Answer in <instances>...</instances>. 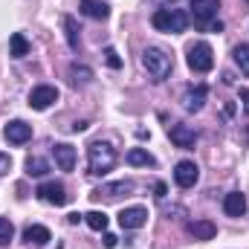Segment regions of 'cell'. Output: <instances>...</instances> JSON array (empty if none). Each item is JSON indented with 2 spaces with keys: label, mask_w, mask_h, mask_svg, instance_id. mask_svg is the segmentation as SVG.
Returning <instances> with one entry per match:
<instances>
[{
  "label": "cell",
  "mask_w": 249,
  "mask_h": 249,
  "mask_svg": "<svg viewBox=\"0 0 249 249\" xmlns=\"http://www.w3.org/2000/svg\"><path fill=\"white\" fill-rule=\"evenodd\" d=\"M151 23H154L157 32L180 35V32H186V26H188V12L180 3H168V6H162V9H157L151 15Z\"/></svg>",
  "instance_id": "obj_1"
},
{
  "label": "cell",
  "mask_w": 249,
  "mask_h": 249,
  "mask_svg": "<svg viewBox=\"0 0 249 249\" xmlns=\"http://www.w3.org/2000/svg\"><path fill=\"white\" fill-rule=\"evenodd\" d=\"M116 165V151L110 142H90L87 145V174L93 177H105L107 171H113Z\"/></svg>",
  "instance_id": "obj_2"
},
{
  "label": "cell",
  "mask_w": 249,
  "mask_h": 249,
  "mask_svg": "<svg viewBox=\"0 0 249 249\" xmlns=\"http://www.w3.org/2000/svg\"><path fill=\"white\" fill-rule=\"evenodd\" d=\"M142 67L148 70V75H151L154 81H165V78L171 75V70H174V61H171V55H168L165 50L148 47V50L142 53Z\"/></svg>",
  "instance_id": "obj_3"
},
{
  "label": "cell",
  "mask_w": 249,
  "mask_h": 249,
  "mask_svg": "<svg viewBox=\"0 0 249 249\" xmlns=\"http://www.w3.org/2000/svg\"><path fill=\"white\" fill-rule=\"evenodd\" d=\"M188 67L194 70V72H209L212 67H214V53H212V47L206 44V41H197V44H191L188 47Z\"/></svg>",
  "instance_id": "obj_4"
},
{
  "label": "cell",
  "mask_w": 249,
  "mask_h": 249,
  "mask_svg": "<svg viewBox=\"0 0 249 249\" xmlns=\"http://www.w3.org/2000/svg\"><path fill=\"white\" fill-rule=\"evenodd\" d=\"M188 6H191L194 20H197L200 29H209V26L217 20V9H220L217 0H188Z\"/></svg>",
  "instance_id": "obj_5"
},
{
  "label": "cell",
  "mask_w": 249,
  "mask_h": 249,
  "mask_svg": "<svg viewBox=\"0 0 249 249\" xmlns=\"http://www.w3.org/2000/svg\"><path fill=\"white\" fill-rule=\"evenodd\" d=\"M55 102H58V87H53V84H38L29 93V107L32 110H47Z\"/></svg>",
  "instance_id": "obj_6"
},
{
  "label": "cell",
  "mask_w": 249,
  "mask_h": 249,
  "mask_svg": "<svg viewBox=\"0 0 249 249\" xmlns=\"http://www.w3.org/2000/svg\"><path fill=\"white\" fill-rule=\"evenodd\" d=\"M35 194H38V200H44V203H50V206H67V200H70L67 188H64L61 183H55V180L41 183V186L35 188Z\"/></svg>",
  "instance_id": "obj_7"
},
{
  "label": "cell",
  "mask_w": 249,
  "mask_h": 249,
  "mask_svg": "<svg viewBox=\"0 0 249 249\" xmlns=\"http://www.w3.org/2000/svg\"><path fill=\"white\" fill-rule=\"evenodd\" d=\"M197 180H200V168H197L194 160H183V162L174 165V183L180 188H194Z\"/></svg>",
  "instance_id": "obj_8"
},
{
  "label": "cell",
  "mask_w": 249,
  "mask_h": 249,
  "mask_svg": "<svg viewBox=\"0 0 249 249\" xmlns=\"http://www.w3.org/2000/svg\"><path fill=\"white\" fill-rule=\"evenodd\" d=\"M3 139H6L9 145H23V142L32 139V124H26L23 119L6 122V127H3Z\"/></svg>",
  "instance_id": "obj_9"
},
{
  "label": "cell",
  "mask_w": 249,
  "mask_h": 249,
  "mask_svg": "<svg viewBox=\"0 0 249 249\" xmlns=\"http://www.w3.org/2000/svg\"><path fill=\"white\" fill-rule=\"evenodd\" d=\"M148 223V209L145 206H130L119 212V226L122 229H142Z\"/></svg>",
  "instance_id": "obj_10"
},
{
  "label": "cell",
  "mask_w": 249,
  "mask_h": 249,
  "mask_svg": "<svg viewBox=\"0 0 249 249\" xmlns=\"http://www.w3.org/2000/svg\"><path fill=\"white\" fill-rule=\"evenodd\" d=\"M168 136H171V142L177 145V148H183V151H188V148H194L197 145V133L188 127V124H171L168 127Z\"/></svg>",
  "instance_id": "obj_11"
},
{
  "label": "cell",
  "mask_w": 249,
  "mask_h": 249,
  "mask_svg": "<svg viewBox=\"0 0 249 249\" xmlns=\"http://www.w3.org/2000/svg\"><path fill=\"white\" fill-rule=\"evenodd\" d=\"M133 191V183H127V180H122V183H107V186H99L90 197L93 200H116V197H122V194H130Z\"/></svg>",
  "instance_id": "obj_12"
},
{
  "label": "cell",
  "mask_w": 249,
  "mask_h": 249,
  "mask_svg": "<svg viewBox=\"0 0 249 249\" xmlns=\"http://www.w3.org/2000/svg\"><path fill=\"white\" fill-rule=\"evenodd\" d=\"M23 241H26L29 247H44V244L53 241V232H50L47 226H41V223H29V226L23 229Z\"/></svg>",
  "instance_id": "obj_13"
},
{
  "label": "cell",
  "mask_w": 249,
  "mask_h": 249,
  "mask_svg": "<svg viewBox=\"0 0 249 249\" xmlns=\"http://www.w3.org/2000/svg\"><path fill=\"white\" fill-rule=\"evenodd\" d=\"M206 84H197V87H188L186 96H183V107H186L188 113H197V110H203V105H206Z\"/></svg>",
  "instance_id": "obj_14"
},
{
  "label": "cell",
  "mask_w": 249,
  "mask_h": 249,
  "mask_svg": "<svg viewBox=\"0 0 249 249\" xmlns=\"http://www.w3.org/2000/svg\"><path fill=\"white\" fill-rule=\"evenodd\" d=\"M53 157H55V165H58L61 171H72V168H75V148H72V145L58 142V145L53 148Z\"/></svg>",
  "instance_id": "obj_15"
},
{
  "label": "cell",
  "mask_w": 249,
  "mask_h": 249,
  "mask_svg": "<svg viewBox=\"0 0 249 249\" xmlns=\"http://www.w3.org/2000/svg\"><path fill=\"white\" fill-rule=\"evenodd\" d=\"M223 212H226L229 217H244V214H247V197H244L241 191H229V194L223 197Z\"/></svg>",
  "instance_id": "obj_16"
},
{
  "label": "cell",
  "mask_w": 249,
  "mask_h": 249,
  "mask_svg": "<svg viewBox=\"0 0 249 249\" xmlns=\"http://www.w3.org/2000/svg\"><path fill=\"white\" fill-rule=\"evenodd\" d=\"M61 26H64V38H67V44H70V50L72 53H78V44H81V29H78V23H75V18L72 15H64L61 18Z\"/></svg>",
  "instance_id": "obj_17"
},
{
  "label": "cell",
  "mask_w": 249,
  "mask_h": 249,
  "mask_svg": "<svg viewBox=\"0 0 249 249\" xmlns=\"http://www.w3.org/2000/svg\"><path fill=\"white\" fill-rule=\"evenodd\" d=\"M81 12H84L87 18H93V20H107L110 6H107L105 0H81Z\"/></svg>",
  "instance_id": "obj_18"
},
{
  "label": "cell",
  "mask_w": 249,
  "mask_h": 249,
  "mask_svg": "<svg viewBox=\"0 0 249 249\" xmlns=\"http://www.w3.org/2000/svg\"><path fill=\"white\" fill-rule=\"evenodd\" d=\"M124 160H127V165H133V168H154V165H157V160H154L145 148H130Z\"/></svg>",
  "instance_id": "obj_19"
},
{
  "label": "cell",
  "mask_w": 249,
  "mask_h": 249,
  "mask_svg": "<svg viewBox=\"0 0 249 249\" xmlns=\"http://www.w3.org/2000/svg\"><path fill=\"white\" fill-rule=\"evenodd\" d=\"M29 50H32V44L26 41L23 32H15V35L9 38V55H12V58H26Z\"/></svg>",
  "instance_id": "obj_20"
},
{
  "label": "cell",
  "mask_w": 249,
  "mask_h": 249,
  "mask_svg": "<svg viewBox=\"0 0 249 249\" xmlns=\"http://www.w3.org/2000/svg\"><path fill=\"white\" fill-rule=\"evenodd\" d=\"M188 232H191L197 241H212V238L217 235V226H214L212 220H194V223L188 226Z\"/></svg>",
  "instance_id": "obj_21"
},
{
  "label": "cell",
  "mask_w": 249,
  "mask_h": 249,
  "mask_svg": "<svg viewBox=\"0 0 249 249\" xmlns=\"http://www.w3.org/2000/svg\"><path fill=\"white\" fill-rule=\"evenodd\" d=\"M93 78V70L90 67H84V64H70V81L78 87V84H87Z\"/></svg>",
  "instance_id": "obj_22"
},
{
  "label": "cell",
  "mask_w": 249,
  "mask_h": 249,
  "mask_svg": "<svg viewBox=\"0 0 249 249\" xmlns=\"http://www.w3.org/2000/svg\"><path fill=\"white\" fill-rule=\"evenodd\" d=\"M47 171H50V162L44 157H29L26 160V174L29 177H44Z\"/></svg>",
  "instance_id": "obj_23"
},
{
  "label": "cell",
  "mask_w": 249,
  "mask_h": 249,
  "mask_svg": "<svg viewBox=\"0 0 249 249\" xmlns=\"http://www.w3.org/2000/svg\"><path fill=\"white\" fill-rule=\"evenodd\" d=\"M84 223H87L93 232H105V229H107V214H105V212H87V214H84Z\"/></svg>",
  "instance_id": "obj_24"
},
{
  "label": "cell",
  "mask_w": 249,
  "mask_h": 249,
  "mask_svg": "<svg viewBox=\"0 0 249 249\" xmlns=\"http://www.w3.org/2000/svg\"><path fill=\"white\" fill-rule=\"evenodd\" d=\"M232 55H235V64L241 67V72H244V75H249V44H238Z\"/></svg>",
  "instance_id": "obj_25"
},
{
  "label": "cell",
  "mask_w": 249,
  "mask_h": 249,
  "mask_svg": "<svg viewBox=\"0 0 249 249\" xmlns=\"http://www.w3.org/2000/svg\"><path fill=\"white\" fill-rule=\"evenodd\" d=\"M12 235H15V226H12V220L0 217V247H6V244L12 241Z\"/></svg>",
  "instance_id": "obj_26"
},
{
  "label": "cell",
  "mask_w": 249,
  "mask_h": 249,
  "mask_svg": "<svg viewBox=\"0 0 249 249\" xmlns=\"http://www.w3.org/2000/svg\"><path fill=\"white\" fill-rule=\"evenodd\" d=\"M105 61H107V67H113V70H119V67H122V58H119V53H116L113 47H107V50H105Z\"/></svg>",
  "instance_id": "obj_27"
},
{
  "label": "cell",
  "mask_w": 249,
  "mask_h": 249,
  "mask_svg": "<svg viewBox=\"0 0 249 249\" xmlns=\"http://www.w3.org/2000/svg\"><path fill=\"white\" fill-rule=\"evenodd\" d=\"M9 168H12V157L0 151V177H3V174H9Z\"/></svg>",
  "instance_id": "obj_28"
},
{
  "label": "cell",
  "mask_w": 249,
  "mask_h": 249,
  "mask_svg": "<svg viewBox=\"0 0 249 249\" xmlns=\"http://www.w3.org/2000/svg\"><path fill=\"white\" fill-rule=\"evenodd\" d=\"M116 241H119L116 235H110V232L105 235V247H107V249H113V247H116Z\"/></svg>",
  "instance_id": "obj_29"
},
{
  "label": "cell",
  "mask_w": 249,
  "mask_h": 249,
  "mask_svg": "<svg viewBox=\"0 0 249 249\" xmlns=\"http://www.w3.org/2000/svg\"><path fill=\"white\" fill-rule=\"evenodd\" d=\"M241 102H244V110H247V116H249V90L247 87L241 90Z\"/></svg>",
  "instance_id": "obj_30"
},
{
  "label": "cell",
  "mask_w": 249,
  "mask_h": 249,
  "mask_svg": "<svg viewBox=\"0 0 249 249\" xmlns=\"http://www.w3.org/2000/svg\"><path fill=\"white\" fill-rule=\"evenodd\" d=\"M165 191H168V188H165V183H157V186H154V194H157V197H160V200H162V197H165Z\"/></svg>",
  "instance_id": "obj_31"
},
{
  "label": "cell",
  "mask_w": 249,
  "mask_h": 249,
  "mask_svg": "<svg viewBox=\"0 0 249 249\" xmlns=\"http://www.w3.org/2000/svg\"><path fill=\"white\" fill-rule=\"evenodd\" d=\"M72 130H75V133H81V130H87V122H75V124H72Z\"/></svg>",
  "instance_id": "obj_32"
},
{
  "label": "cell",
  "mask_w": 249,
  "mask_h": 249,
  "mask_svg": "<svg viewBox=\"0 0 249 249\" xmlns=\"http://www.w3.org/2000/svg\"><path fill=\"white\" fill-rule=\"evenodd\" d=\"M67 220H70V223H78V220H84V214H78V212H75V214H70Z\"/></svg>",
  "instance_id": "obj_33"
},
{
  "label": "cell",
  "mask_w": 249,
  "mask_h": 249,
  "mask_svg": "<svg viewBox=\"0 0 249 249\" xmlns=\"http://www.w3.org/2000/svg\"><path fill=\"white\" fill-rule=\"evenodd\" d=\"M247 139H249V127H247Z\"/></svg>",
  "instance_id": "obj_34"
},
{
  "label": "cell",
  "mask_w": 249,
  "mask_h": 249,
  "mask_svg": "<svg viewBox=\"0 0 249 249\" xmlns=\"http://www.w3.org/2000/svg\"><path fill=\"white\" fill-rule=\"evenodd\" d=\"M247 3H249V0H247Z\"/></svg>",
  "instance_id": "obj_35"
}]
</instances>
